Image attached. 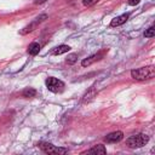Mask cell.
<instances>
[{"label":"cell","instance_id":"6da1fadb","mask_svg":"<svg viewBox=\"0 0 155 155\" xmlns=\"http://www.w3.org/2000/svg\"><path fill=\"white\" fill-rule=\"evenodd\" d=\"M154 75H155V69H154L153 65L142 67V68H138V69H133L131 71V76L134 80H138V81H144V80L151 79Z\"/></svg>","mask_w":155,"mask_h":155},{"label":"cell","instance_id":"7a4b0ae2","mask_svg":"<svg viewBox=\"0 0 155 155\" xmlns=\"http://www.w3.org/2000/svg\"><path fill=\"white\" fill-rule=\"evenodd\" d=\"M149 142V137L144 133H138V134H133L130 138H127L126 143L130 148H142L144 147L147 143Z\"/></svg>","mask_w":155,"mask_h":155},{"label":"cell","instance_id":"3957f363","mask_svg":"<svg viewBox=\"0 0 155 155\" xmlns=\"http://www.w3.org/2000/svg\"><path fill=\"white\" fill-rule=\"evenodd\" d=\"M45 84H46V87L48 88V91L54 92V93L62 92L64 90V82L56 78H47Z\"/></svg>","mask_w":155,"mask_h":155},{"label":"cell","instance_id":"277c9868","mask_svg":"<svg viewBox=\"0 0 155 155\" xmlns=\"http://www.w3.org/2000/svg\"><path fill=\"white\" fill-rule=\"evenodd\" d=\"M40 149L46 153V154H67L68 153V149L65 148H59V147H54L53 144L51 143H40L39 144Z\"/></svg>","mask_w":155,"mask_h":155},{"label":"cell","instance_id":"5b68a950","mask_svg":"<svg viewBox=\"0 0 155 155\" xmlns=\"http://www.w3.org/2000/svg\"><path fill=\"white\" fill-rule=\"evenodd\" d=\"M122 138H124V133L121 131H115V132L107 134V137L104 139L107 143H116V142H120Z\"/></svg>","mask_w":155,"mask_h":155},{"label":"cell","instance_id":"8992f818","mask_svg":"<svg viewBox=\"0 0 155 155\" xmlns=\"http://www.w3.org/2000/svg\"><path fill=\"white\" fill-rule=\"evenodd\" d=\"M45 18H47V16H46V15H41L40 17H38V18H36V21H35V22H33L30 25L25 27V28H24V29L21 31V34H27V33H29V31H33V30L35 29V27H36L39 23H41V22H42Z\"/></svg>","mask_w":155,"mask_h":155},{"label":"cell","instance_id":"52a82bcc","mask_svg":"<svg viewBox=\"0 0 155 155\" xmlns=\"http://www.w3.org/2000/svg\"><path fill=\"white\" fill-rule=\"evenodd\" d=\"M128 17H130L128 13H124V15H121V16H117V17H115V18L111 19L110 25H111V27H119V25L124 24V23L128 19Z\"/></svg>","mask_w":155,"mask_h":155},{"label":"cell","instance_id":"ba28073f","mask_svg":"<svg viewBox=\"0 0 155 155\" xmlns=\"http://www.w3.org/2000/svg\"><path fill=\"white\" fill-rule=\"evenodd\" d=\"M102 57H103V53H96V54H92V56H90L88 58L84 59V61L81 62V65H82V67H88V65H91L92 63H94L96 61H99Z\"/></svg>","mask_w":155,"mask_h":155},{"label":"cell","instance_id":"9c48e42d","mask_svg":"<svg viewBox=\"0 0 155 155\" xmlns=\"http://www.w3.org/2000/svg\"><path fill=\"white\" fill-rule=\"evenodd\" d=\"M85 153H87V154H105L107 153V149L104 148V145L98 144V145H96V147L86 150Z\"/></svg>","mask_w":155,"mask_h":155},{"label":"cell","instance_id":"30bf717a","mask_svg":"<svg viewBox=\"0 0 155 155\" xmlns=\"http://www.w3.org/2000/svg\"><path fill=\"white\" fill-rule=\"evenodd\" d=\"M39 51H40V44H38V42H31V44L28 46V53L31 54V56L38 54Z\"/></svg>","mask_w":155,"mask_h":155},{"label":"cell","instance_id":"8fae6325","mask_svg":"<svg viewBox=\"0 0 155 155\" xmlns=\"http://www.w3.org/2000/svg\"><path fill=\"white\" fill-rule=\"evenodd\" d=\"M70 51V47L68 46V45H59L58 47H56L54 50H53V54H63V53H67V52H69Z\"/></svg>","mask_w":155,"mask_h":155},{"label":"cell","instance_id":"7c38bea8","mask_svg":"<svg viewBox=\"0 0 155 155\" xmlns=\"http://www.w3.org/2000/svg\"><path fill=\"white\" fill-rule=\"evenodd\" d=\"M35 94H36V90H35V88H33V87H28V88L23 90V92H22V96H23V97H25V98L35 97Z\"/></svg>","mask_w":155,"mask_h":155},{"label":"cell","instance_id":"4fadbf2b","mask_svg":"<svg viewBox=\"0 0 155 155\" xmlns=\"http://www.w3.org/2000/svg\"><path fill=\"white\" fill-rule=\"evenodd\" d=\"M96 96V90H94V87H91L90 88V91H87L85 94H84V102H90L93 97Z\"/></svg>","mask_w":155,"mask_h":155},{"label":"cell","instance_id":"5bb4252c","mask_svg":"<svg viewBox=\"0 0 155 155\" xmlns=\"http://www.w3.org/2000/svg\"><path fill=\"white\" fill-rule=\"evenodd\" d=\"M154 35H155V29H154V27H150V28L147 29L145 33H144V36H145V38H153Z\"/></svg>","mask_w":155,"mask_h":155},{"label":"cell","instance_id":"9a60e30c","mask_svg":"<svg viewBox=\"0 0 155 155\" xmlns=\"http://www.w3.org/2000/svg\"><path fill=\"white\" fill-rule=\"evenodd\" d=\"M76 57H78V54H75V53L69 54L68 58H67V62H68V63H74V62L76 61Z\"/></svg>","mask_w":155,"mask_h":155},{"label":"cell","instance_id":"2e32d148","mask_svg":"<svg viewBox=\"0 0 155 155\" xmlns=\"http://www.w3.org/2000/svg\"><path fill=\"white\" fill-rule=\"evenodd\" d=\"M99 0H82V4L85 5V6H92L93 4H96V2H98Z\"/></svg>","mask_w":155,"mask_h":155},{"label":"cell","instance_id":"e0dca14e","mask_svg":"<svg viewBox=\"0 0 155 155\" xmlns=\"http://www.w3.org/2000/svg\"><path fill=\"white\" fill-rule=\"evenodd\" d=\"M139 1H140V0H128V1H127V4H128L130 6H134V5L139 4Z\"/></svg>","mask_w":155,"mask_h":155},{"label":"cell","instance_id":"ac0fdd59","mask_svg":"<svg viewBox=\"0 0 155 155\" xmlns=\"http://www.w3.org/2000/svg\"><path fill=\"white\" fill-rule=\"evenodd\" d=\"M45 1H47V0H34L35 4H42V2H45Z\"/></svg>","mask_w":155,"mask_h":155}]
</instances>
